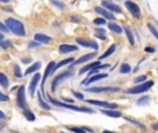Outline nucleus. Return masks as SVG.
I'll list each match as a JSON object with an SVG mask.
<instances>
[{
    "instance_id": "obj_1",
    "label": "nucleus",
    "mask_w": 158,
    "mask_h": 133,
    "mask_svg": "<svg viewBox=\"0 0 158 133\" xmlns=\"http://www.w3.org/2000/svg\"><path fill=\"white\" fill-rule=\"evenodd\" d=\"M47 100H49V103L54 104V106H57V107H61V108H68V110H72V111L86 112V114H93V112H94L92 108H87V107H77V106H74V104H68V103H61V101H57L56 98L50 97V96H47Z\"/></svg>"
},
{
    "instance_id": "obj_2",
    "label": "nucleus",
    "mask_w": 158,
    "mask_h": 133,
    "mask_svg": "<svg viewBox=\"0 0 158 133\" xmlns=\"http://www.w3.org/2000/svg\"><path fill=\"white\" fill-rule=\"evenodd\" d=\"M6 27L13 33H15L17 36H25V28H24V25H22V22H19L18 19L7 18L6 19Z\"/></svg>"
},
{
    "instance_id": "obj_3",
    "label": "nucleus",
    "mask_w": 158,
    "mask_h": 133,
    "mask_svg": "<svg viewBox=\"0 0 158 133\" xmlns=\"http://www.w3.org/2000/svg\"><path fill=\"white\" fill-rule=\"evenodd\" d=\"M153 85H154V82L146 81V82H143V83H139L137 86L128 89V90H126V93H129V94H137V93H143V92H146V90H148L150 87H153Z\"/></svg>"
},
{
    "instance_id": "obj_4",
    "label": "nucleus",
    "mask_w": 158,
    "mask_h": 133,
    "mask_svg": "<svg viewBox=\"0 0 158 133\" xmlns=\"http://www.w3.org/2000/svg\"><path fill=\"white\" fill-rule=\"evenodd\" d=\"M69 76H72V72L71 71H65V72H61L60 75H57L54 78V81H53V83H52V90L53 92H56L57 90V86L61 83L63 81H65L67 78H69Z\"/></svg>"
},
{
    "instance_id": "obj_5",
    "label": "nucleus",
    "mask_w": 158,
    "mask_h": 133,
    "mask_svg": "<svg viewBox=\"0 0 158 133\" xmlns=\"http://www.w3.org/2000/svg\"><path fill=\"white\" fill-rule=\"evenodd\" d=\"M17 106L22 110H27V103H25V87H18V93H17Z\"/></svg>"
},
{
    "instance_id": "obj_6",
    "label": "nucleus",
    "mask_w": 158,
    "mask_h": 133,
    "mask_svg": "<svg viewBox=\"0 0 158 133\" xmlns=\"http://www.w3.org/2000/svg\"><path fill=\"white\" fill-rule=\"evenodd\" d=\"M77 43L81 44V46H83V47H90V49H93L94 52H97L98 50V44L96 43V42H93V40H87V39H83V38H78Z\"/></svg>"
},
{
    "instance_id": "obj_7",
    "label": "nucleus",
    "mask_w": 158,
    "mask_h": 133,
    "mask_svg": "<svg viewBox=\"0 0 158 133\" xmlns=\"http://www.w3.org/2000/svg\"><path fill=\"white\" fill-rule=\"evenodd\" d=\"M125 6H126V8H128V10L131 11L135 17H140V8H139V6H137L136 3L128 0V2H125Z\"/></svg>"
},
{
    "instance_id": "obj_8",
    "label": "nucleus",
    "mask_w": 158,
    "mask_h": 133,
    "mask_svg": "<svg viewBox=\"0 0 158 133\" xmlns=\"http://www.w3.org/2000/svg\"><path fill=\"white\" fill-rule=\"evenodd\" d=\"M40 73H35L33 75V78H32V81H31V83H29V94L31 96H33L35 94V89H36V86H38V83H39V81H40Z\"/></svg>"
},
{
    "instance_id": "obj_9",
    "label": "nucleus",
    "mask_w": 158,
    "mask_h": 133,
    "mask_svg": "<svg viewBox=\"0 0 158 133\" xmlns=\"http://www.w3.org/2000/svg\"><path fill=\"white\" fill-rule=\"evenodd\" d=\"M54 67H56V63H54V61H50L49 65H47V68H46V72H44L43 78H42V86H44V82L47 81V78H49V76L54 72Z\"/></svg>"
},
{
    "instance_id": "obj_10",
    "label": "nucleus",
    "mask_w": 158,
    "mask_h": 133,
    "mask_svg": "<svg viewBox=\"0 0 158 133\" xmlns=\"http://www.w3.org/2000/svg\"><path fill=\"white\" fill-rule=\"evenodd\" d=\"M87 92L92 93H101V92H119V87H89Z\"/></svg>"
},
{
    "instance_id": "obj_11",
    "label": "nucleus",
    "mask_w": 158,
    "mask_h": 133,
    "mask_svg": "<svg viewBox=\"0 0 158 133\" xmlns=\"http://www.w3.org/2000/svg\"><path fill=\"white\" fill-rule=\"evenodd\" d=\"M90 104H94V106H100L104 107V108H118L117 104H111V103H107V101H98V100H85Z\"/></svg>"
},
{
    "instance_id": "obj_12",
    "label": "nucleus",
    "mask_w": 158,
    "mask_h": 133,
    "mask_svg": "<svg viewBox=\"0 0 158 133\" xmlns=\"http://www.w3.org/2000/svg\"><path fill=\"white\" fill-rule=\"evenodd\" d=\"M104 78H107V73H94V75H92L89 79L82 82V85H90V83H93V82L101 81V79H104Z\"/></svg>"
},
{
    "instance_id": "obj_13",
    "label": "nucleus",
    "mask_w": 158,
    "mask_h": 133,
    "mask_svg": "<svg viewBox=\"0 0 158 133\" xmlns=\"http://www.w3.org/2000/svg\"><path fill=\"white\" fill-rule=\"evenodd\" d=\"M104 115H107V117H111V118H119L122 117V114H121L119 111H117V108H104L103 111Z\"/></svg>"
},
{
    "instance_id": "obj_14",
    "label": "nucleus",
    "mask_w": 158,
    "mask_h": 133,
    "mask_svg": "<svg viewBox=\"0 0 158 133\" xmlns=\"http://www.w3.org/2000/svg\"><path fill=\"white\" fill-rule=\"evenodd\" d=\"M94 11H96V13H98V14H101V15H103L106 19H114V15H112L108 10H106L104 7H98V6H97V7H94Z\"/></svg>"
},
{
    "instance_id": "obj_15",
    "label": "nucleus",
    "mask_w": 158,
    "mask_h": 133,
    "mask_svg": "<svg viewBox=\"0 0 158 133\" xmlns=\"http://www.w3.org/2000/svg\"><path fill=\"white\" fill-rule=\"evenodd\" d=\"M35 40L38 42V43H50L53 39L50 38V36L43 35V33H36V35H35Z\"/></svg>"
},
{
    "instance_id": "obj_16",
    "label": "nucleus",
    "mask_w": 158,
    "mask_h": 133,
    "mask_svg": "<svg viewBox=\"0 0 158 133\" xmlns=\"http://www.w3.org/2000/svg\"><path fill=\"white\" fill-rule=\"evenodd\" d=\"M94 56H96V52L89 53V54H85V56H82L81 58H78L77 61H74L72 64H83V63H86V61H89V60H92V58H94Z\"/></svg>"
},
{
    "instance_id": "obj_17",
    "label": "nucleus",
    "mask_w": 158,
    "mask_h": 133,
    "mask_svg": "<svg viewBox=\"0 0 158 133\" xmlns=\"http://www.w3.org/2000/svg\"><path fill=\"white\" fill-rule=\"evenodd\" d=\"M78 46H72V44H61L60 46V53L65 54V53H71V52H77Z\"/></svg>"
},
{
    "instance_id": "obj_18",
    "label": "nucleus",
    "mask_w": 158,
    "mask_h": 133,
    "mask_svg": "<svg viewBox=\"0 0 158 133\" xmlns=\"http://www.w3.org/2000/svg\"><path fill=\"white\" fill-rule=\"evenodd\" d=\"M101 7H104L106 10H110V11H115V13H121V8L118 7L117 4H112V3L110 2H103V6Z\"/></svg>"
},
{
    "instance_id": "obj_19",
    "label": "nucleus",
    "mask_w": 158,
    "mask_h": 133,
    "mask_svg": "<svg viewBox=\"0 0 158 133\" xmlns=\"http://www.w3.org/2000/svg\"><path fill=\"white\" fill-rule=\"evenodd\" d=\"M115 49H117V46H115V44H111V46H110L108 49H107L106 52H104V54H103V56H100V60H103V58L110 57V56H111V54H114Z\"/></svg>"
},
{
    "instance_id": "obj_20",
    "label": "nucleus",
    "mask_w": 158,
    "mask_h": 133,
    "mask_svg": "<svg viewBox=\"0 0 158 133\" xmlns=\"http://www.w3.org/2000/svg\"><path fill=\"white\" fill-rule=\"evenodd\" d=\"M39 68H40V63H35V64H32V65H31L27 71H25V75H29V73L36 72V71H39Z\"/></svg>"
},
{
    "instance_id": "obj_21",
    "label": "nucleus",
    "mask_w": 158,
    "mask_h": 133,
    "mask_svg": "<svg viewBox=\"0 0 158 133\" xmlns=\"http://www.w3.org/2000/svg\"><path fill=\"white\" fill-rule=\"evenodd\" d=\"M108 28L112 31V32H115V33H122V28H121L118 24H115V22H110Z\"/></svg>"
},
{
    "instance_id": "obj_22",
    "label": "nucleus",
    "mask_w": 158,
    "mask_h": 133,
    "mask_svg": "<svg viewBox=\"0 0 158 133\" xmlns=\"http://www.w3.org/2000/svg\"><path fill=\"white\" fill-rule=\"evenodd\" d=\"M72 63H74V58H67V60L60 61V63H58V64H56L54 71H56V69H58V68H61L63 65H67V64H72Z\"/></svg>"
},
{
    "instance_id": "obj_23",
    "label": "nucleus",
    "mask_w": 158,
    "mask_h": 133,
    "mask_svg": "<svg viewBox=\"0 0 158 133\" xmlns=\"http://www.w3.org/2000/svg\"><path fill=\"white\" fill-rule=\"evenodd\" d=\"M0 85L3 87H8V78L6 76V73L0 72Z\"/></svg>"
},
{
    "instance_id": "obj_24",
    "label": "nucleus",
    "mask_w": 158,
    "mask_h": 133,
    "mask_svg": "<svg viewBox=\"0 0 158 133\" xmlns=\"http://www.w3.org/2000/svg\"><path fill=\"white\" fill-rule=\"evenodd\" d=\"M148 103H150V97H148V96H144V97H140L139 100L136 101L137 106H146V104H148Z\"/></svg>"
},
{
    "instance_id": "obj_25",
    "label": "nucleus",
    "mask_w": 158,
    "mask_h": 133,
    "mask_svg": "<svg viewBox=\"0 0 158 133\" xmlns=\"http://www.w3.org/2000/svg\"><path fill=\"white\" fill-rule=\"evenodd\" d=\"M123 29H125L126 35H128V38H129V43H131L132 46H133V44H135V39H133V33H132V31L129 29L128 27H125V28H123Z\"/></svg>"
},
{
    "instance_id": "obj_26",
    "label": "nucleus",
    "mask_w": 158,
    "mask_h": 133,
    "mask_svg": "<svg viewBox=\"0 0 158 133\" xmlns=\"http://www.w3.org/2000/svg\"><path fill=\"white\" fill-rule=\"evenodd\" d=\"M24 115H25V118H27L28 121H31V122H33V121H35V115H33L28 108L24 110Z\"/></svg>"
},
{
    "instance_id": "obj_27",
    "label": "nucleus",
    "mask_w": 158,
    "mask_h": 133,
    "mask_svg": "<svg viewBox=\"0 0 158 133\" xmlns=\"http://www.w3.org/2000/svg\"><path fill=\"white\" fill-rule=\"evenodd\" d=\"M126 121H128V122H132L133 123V125H136V126H139V128H142V129H146L144 128V125H143V123H140L139 121H136V119H133V118H131V117H126L125 118Z\"/></svg>"
},
{
    "instance_id": "obj_28",
    "label": "nucleus",
    "mask_w": 158,
    "mask_h": 133,
    "mask_svg": "<svg viewBox=\"0 0 158 133\" xmlns=\"http://www.w3.org/2000/svg\"><path fill=\"white\" fill-rule=\"evenodd\" d=\"M67 129H68V131H71L72 133H85V132H86L83 128H77V126H67Z\"/></svg>"
},
{
    "instance_id": "obj_29",
    "label": "nucleus",
    "mask_w": 158,
    "mask_h": 133,
    "mask_svg": "<svg viewBox=\"0 0 158 133\" xmlns=\"http://www.w3.org/2000/svg\"><path fill=\"white\" fill-rule=\"evenodd\" d=\"M38 100H39V106H40L43 110H50V104H46V103H44V100L42 98V96H40V94H39Z\"/></svg>"
},
{
    "instance_id": "obj_30",
    "label": "nucleus",
    "mask_w": 158,
    "mask_h": 133,
    "mask_svg": "<svg viewBox=\"0 0 158 133\" xmlns=\"http://www.w3.org/2000/svg\"><path fill=\"white\" fill-rule=\"evenodd\" d=\"M119 71H121V73H128V72H131V65H129V64H122Z\"/></svg>"
},
{
    "instance_id": "obj_31",
    "label": "nucleus",
    "mask_w": 158,
    "mask_h": 133,
    "mask_svg": "<svg viewBox=\"0 0 158 133\" xmlns=\"http://www.w3.org/2000/svg\"><path fill=\"white\" fill-rule=\"evenodd\" d=\"M147 28H148V31H150V32L153 33V35L158 39V31L156 29V28H154V25H153V24H147Z\"/></svg>"
},
{
    "instance_id": "obj_32",
    "label": "nucleus",
    "mask_w": 158,
    "mask_h": 133,
    "mask_svg": "<svg viewBox=\"0 0 158 133\" xmlns=\"http://www.w3.org/2000/svg\"><path fill=\"white\" fill-rule=\"evenodd\" d=\"M104 33H106V32H104L103 29H97V31H96V36H98L100 39L106 40V35H104Z\"/></svg>"
},
{
    "instance_id": "obj_33",
    "label": "nucleus",
    "mask_w": 158,
    "mask_h": 133,
    "mask_svg": "<svg viewBox=\"0 0 158 133\" xmlns=\"http://www.w3.org/2000/svg\"><path fill=\"white\" fill-rule=\"evenodd\" d=\"M0 46H2L3 49H8V47H11V42L10 40H2L0 42Z\"/></svg>"
},
{
    "instance_id": "obj_34",
    "label": "nucleus",
    "mask_w": 158,
    "mask_h": 133,
    "mask_svg": "<svg viewBox=\"0 0 158 133\" xmlns=\"http://www.w3.org/2000/svg\"><path fill=\"white\" fill-rule=\"evenodd\" d=\"M93 24L94 25H104L106 24V18H94Z\"/></svg>"
},
{
    "instance_id": "obj_35",
    "label": "nucleus",
    "mask_w": 158,
    "mask_h": 133,
    "mask_svg": "<svg viewBox=\"0 0 158 133\" xmlns=\"http://www.w3.org/2000/svg\"><path fill=\"white\" fill-rule=\"evenodd\" d=\"M146 78H147L146 75H142V76H139V78H135V82H136L137 85H139V83H143V82H146Z\"/></svg>"
},
{
    "instance_id": "obj_36",
    "label": "nucleus",
    "mask_w": 158,
    "mask_h": 133,
    "mask_svg": "<svg viewBox=\"0 0 158 133\" xmlns=\"http://www.w3.org/2000/svg\"><path fill=\"white\" fill-rule=\"evenodd\" d=\"M14 73H15L17 78H21V76H22V73H21V71H19L18 65H15V68H14Z\"/></svg>"
},
{
    "instance_id": "obj_37",
    "label": "nucleus",
    "mask_w": 158,
    "mask_h": 133,
    "mask_svg": "<svg viewBox=\"0 0 158 133\" xmlns=\"http://www.w3.org/2000/svg\"><path fill=\"white\" fill-rule=\"evenodd\" d=\"M53 4H56V6H57V7L63 8V10H64V8H65V6H64L63 3H58V2H56V0H53Z\"/></svg>"
},
{
    "instance_id": "obj_38",
    "label": "nucleus",
    "mask_w": 158,
    "mask_h": 133,
    "mask_svg": "<svg viewBox=\"0 0 158 133\" xmlns=\"http://www.w3.org/2000/svg\"><path fill=\"white\" fill-rule=\"evenodd\" d=\"M74 96H75L77 98H79V100H85V97H83V94H82V93H77V92H75Z\"/></svg>"
},
{
    "instance_id": "obj_39",
    "label": "nucleus",
    "mask_w": 158,
    "mask_h": 133,
    "mask_svg": "<svg viewBox=\"0 0 158 133\" xmlns=\"http://www.w3.org/2000/svg\"><path fill=\"white\" fill-rule=\"evenodd\" d=\"M0 31H2V32H7V31H8V28L6 27L4 24H2V22H0Z\"/></svg>"
},
{
    "instance_id": "obj_40",
    "label": "nucleus",
    "mask_w": 158,
    "mask_h": 133,
    "mask_svg": "<svg viewBox=\"0 0 158 133\" xmlns=\"http://www.w3.org/2000/svg\"><path fill=\"white\" fill-rule=\"evenodd\" d=\"M8 100V96L3 94V93H0V101H7Z\"/></svg>"
},
{
    "instance_id": "obj_41",
    "label": "nucleus",
    "mask_w": 158,
    "mask_h": 133,
    "mask_svg": "<svg viewBox=\"0 0 158 133\" xmlns=\"http://www.w3.org/2000/svg\"><path fill=\"white\" fill-rule=\"evenodd\" d=\"M39 44H40V43H38V42H31V43H29V47H36V46H39Z\"/></svg>"
},
{
    "instance_id": "obj_42",
    "label": "nucleus",
    "mask_w": 158,
    "mask_h": 133,
    "mask_svg": "<svg viewBox=\"0 0 158 133\" xmlns=\"http://www.w3.org/2000/svg\"><path fill=\"white\" fill-rule=\"evenodd\" d=\"M146 52H147V53H153L154 49H153V47H146Z\"/></svg>"
},
{
    "instance_id": "obj_43",
    "label": "nucleus",
    "mask_w": 158,
    "mask_h": 133,
    "mask_svg": "<svg viewBox=\"0 0 158 133\" xmlns=\"http://www.w3.org/2000/svg\"><path fill=\"white\" fill-rule=\"evenodd\" d=\"M2 121H3V119H2ZM2 121H0V131H2V129L6 126V122H2Z\"/></svg>"
},
{
    "instance_id": "obj_44",
    "label": "nucleus",
    "mask_w": 158,
    "mask_h": 133,
    "mask_svg": "<svg viewBox=\"0 0 158 133\" xmlns=\"http://www.w3.org/2000/svg\"><path fill=\"white\" fill-rule=\"evenodd\" d=\"M22 63H24V64H28V63H31V58H24V60H22Z\"/></svg>"
},
{
    "instance_id": "obj_45",
    "label": "nucleus",
    "mask_w": 158,
    "mask_h": 133,
    "mask_svg": "<svg viewBox=\"0 0 158 133\" xmlns=\"http://www.w3.org/2000/svg\"><path fill=\"white\" fill-rule=\"evenodd\" d=\"M0 119H6V115H4V112H2V111H0Z\"/></svg>"
},
{
    "instance_id": "obj_46",
    "label": "nucleus",
    "mask_w": 158,
    "mask_h": 133,
    "mask_svg": "<svg viewBox=\"0 0 158 133\" xmlns=\"http://www.w3.org/2000/svg\"><path fill=\"white\" fill-rule=\"evenodd\" d=\"M153 129H156V131H158V122H154V123H153Z\"/></svg>"
},
{
    "instance_id": "obj_47",
    "label": "nucleus",
    "mask_w": 158,
    "mask_h": 133,
    "mask_svg": "<svg viewBox=\"0 0 158 133\" xmlns=\"http://www.w3.org/2000/svg\"><path fill=\"white\" fill-rule=\"evenodd\" d=\"M72 21H75V22H79V18H78V17H72Z\"/></svg>"
},
{
    "instance_id": "obj_48",
    "label": "nucleus",
    "mask_w": 158,
    "mask_h": 133,
    "mask_svg": "<svg viewBox=\"0 0 158 133\" xmlns=\"http://www.w3.org/2000/svg\"><path fill=\"white\" fill-rule=\"evenodd\" d=\"M2 40H4V35H3V33H0V42Z\"/></svg>"
},
{
    "instance_id": "obj_49",
    "label": "nucleus",
    "mask_w": 158,
    "mask_h": 133,
    "mask_svg": "<svg viewBox=\"0 0 158 133\" xmlns=\"http://www.w3.org/2000/svg\"><path fill=\"white\" fill-rule=\"evenodd\" d=\"M103 133H115V132H111V131H103Z\"/></svg>"
},
{
    "instance_id": "obj_50",
    "label": "nucleus",
    "mask_w": 158,
    "mask_h": 133,
    "mask_svg": "<svg viewBox=\"0 0 158 133\" xmlns=\"http://www.w3.org/2000/svg\"><path fill=\"white\" fill-rule=\"evenodd\" d=\"M0 2H3V3H8L10 0H0Z\"/></svg>"
},
{
    "instance_id": "obj_51",
    "label": "nucleus",
    "mask_w": 158,
    "mask_h": 133,
    "mask_svg": "<svg viewBox=\"0 0 158 133\" xmlns=\"http://www.w3.org/2000/svg\"><path fill=\"white\" fill-rule=\"evenodd\" d=\"M104 2H110V0H104Z\"/></svg>"
}]
</instances>
